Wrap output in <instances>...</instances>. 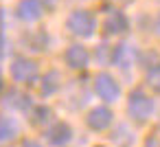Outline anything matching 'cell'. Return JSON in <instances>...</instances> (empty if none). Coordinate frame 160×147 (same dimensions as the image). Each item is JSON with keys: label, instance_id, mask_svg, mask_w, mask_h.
Masks as SVG:
<instances>
[{"label": "cell", "instance_id": "1", "mask_svg": "<svg viewBox=\"0 0 160 147\" xmlns=\"http://www.w3.org/2000/svg\"><path fill=\"white\" fill-rule=\"evenodd\" d=\"M99 20L97 13L90 9H72L66 18V31L79 40H90L97 33Z\"/></svg>", "mask_w": 160, "mask_h": 147}, {"label": "cell", "instance_id": "2", "mask_svg": "<svg viewBox=\"0 0 160 147\" xmlns=\"http://www.w3.org/2000/svg\"><path fill=\"white\" fill-rule=\"evenodd\" d=\"M153 110H156V103H153V99L145 90L136 88V90L129 92V97H127V114H129L132 121L145 123V121L151 119Z\"/></svg>", "mask_w": 160, "mask_h": 147}, {"label": "cell", "instance_id": "3", "mask_svg": "<svg viewBox=\"0 0 160 147\" xmlns=\"http://www.w3.org/2000/svg\"><path fill=\"white\" fill-rule=\"evenodd\" d=\"M9 73H11V79L16 84H33L40 79V64L27 55H20L11 62Z\"/></svg>", "mask_w": 160, "mask_h": 147}, {"label": "cell", "instance_id": "4", "mask_svg": "<svg viewBox=\"0 0 160 147\" xmlns=\"http://www.w3.org/2000/svg\"><path fill=\"white\" fill-rule=\"evenodd\" d=\"M92 90H94V94H97L101 101H105V103H116V101L121 99V86H118V81H116L110 73H99V75L94 77Z\"/></svg>", "mask_w": 160, "mask_h": 147}, {"label": "cell", "instance_id": "5", "mask_svg": "<svg viewBox=\"0 0 160 147\" xmlns=\"http://www.w3.org/2000/svg\"><path fill=\"white\" fill-rule=\"evenodd\" d=\"M44 138L51 147H66L72 138H75V129L66 123V121H53L46 132H44Z\"/></svg>", "mask_w": 160, "mask_h": 147}, {"label": "cell", "instance_id": "6", "mask_svg": "<svg viewBox=\"0 0 160 147\" xmlns=\"http://www.w3.org/2000/svg\"><path fill=\"white\" fill-rule=\"evenodd\" d=\"M112 123H114V112L108 105L90 108L86 114V125L94 132H105L108 127H112Z\"/></svg>", "mask_w": 160, "mask_h": 147}, {"label": "cell", "instance_id": "7", "mask_svg": "<svg viewBox=\"0 0 160 147\" xmlns=\"http://www.w3.org/2000/svg\"><path fill=\"white\" fill-rule=\"evenodd\" d=\"M136 59H138V51L129 42H118L112 48V64L121 70H129L136 64Z\"/></svg>", "mask_w": 160, "mask_h": 147}, {"label": "cell", "instance_id": "8", "mask_svg": "<svg viewBox=\"0 0 160 147\" xmlns=\"http://www.w3.org/2000/svg\"><path fill=\"white\" fill-rule=\"evenodd\" d=\"M129 31V18L121 9H110L103 20V33L105 35H123Z\"/></svg>", "mask_w": 160, "mask_h": 147}, {"label": "cell", "instance_id": "9", "mask_svg": "<svg viewBox=\"0 0 160 147\" xmlns=\"http://www.w3.org/2000/svg\"><path fill=\"white\" fill-rule=\"evenodd\" d=\"M44 11H46V7H44V3L42 0H20V3L16 5V16H18V20H22V22H38L42 16H44Z\"/></svg>", "mask_w": 160, "mask_h": 147}, {"label": "cell", "instance_id": "10", "mask_svg": "<svg viewBox=\"0 0 160 147\" xmlns=\"http://www.w3.org/2000/svg\"><path fill=\"white\" fill-rule=\"evenodd\" d=\"M64 62L72 70H83L90 64V53H88V48L83 44H70L64 51Z\"/></svg>", "mask_w": 160, "mask_h": 147}, {"label": "cell", "instance_id": "11", "mask_svg": "<svg viewBox=\"0 0 160 147\" xmlns=\"http://www.w3.org/2000/svg\"><path fill=\"white\" fill-rule=\"evenodd\" d=\"M2 105L9 108V110H13V112H27V110L33 108V101H31V97L24 90L11 88V90H7L2 94Z\"/></svg>", "mask_w": 160, "mask_h": 147}, {"label": "cell", "instance_id": "12", "mask_svg": "<svg viewBox=\"0 0 160 147\" xmlns=\"http://www.w3.org/2000/svg\"><path fill=\"white\" fill-rule=\"evenodd\" d=\"M59 81H62V77H59V73L57 70H48V73H44L42 77H40V94L42 97H53L55 92H59Z\"/></svg>", "mask_w": 160, "mask_h": 147}, {"label": "cell", "instance_id": "13", "mask_svg": "<svg viewBox=\"0 0 160 147\" xmlns=\"http://www.w3.org/2000/svg\"><path fill=\"white\" fill-rule=\"evenodd\" d=\"M20 134V125L13 116L0 114V143H9L13 138H18Z\"/></svg>", "mask_w": 160, "mask_h": 147}, {"label": "cell", "instance_id": "14", "mask_svg": "<svg viewBox=\"0 0 160 147\" xmlns=\"http://www.w3.org/2000/svg\"><path fill=\"white\" fill-rule=\"evenodd\" d=\"M24 44L29 51H35V53H44L48 48V33L46 31H31L27 38H24Z\"/></svg>", "mask_w": 160, "mask_h": 147}, {"label": "cell", "instance_id": "15", "mask_svg": "<svg viewBox=\"0 0 160 147\" xmlns=\"http://www.w3.org/2000/svg\"><path fill=\"white\" fill-rule=\"evenodd\" d=\"M31 110H33L31 112V123L35 127H46V125H51L55 121V114H53V110L48 105H35Z\"/></svg>", "mask_w": 160, "mask_h": 147}, {"label": "cell", "instance_id": "16", "mask_svg": "<svg viewBox=\"0 0 160 147\" xmlns=\"http://www.w3.org/2000/svg\"><path fill=\"white\" fill-rule=\"evenodd\" d=\"M145 77H147V84H149V88H153L156 92H160V62H156V64L147 66V73H145Z\"/></svg>", "mask_w": 160, "mask_h": 147}, {"label": "cell", "instance_id": "17", "mask_svg": "<svg viewBox=\"0 0 160 147\" xmlns=\"http://www.w3.org/2000/svg\"><path fill=\"white\" fill-rule=\"evenodd\" d=\"M97 53H99V59H101V64H105V62H112V46H110V44L101 42V44L97 46Z\"/></svg>", "mask_w": 160, "mask_h": 147}, {"label": "cell", "instance_id": "18", "mask_svg": "<svg viewBox=\"0 0 160 147\" xmlns=\"http://www.w3.org/2000/svg\"><path fill=\"white\" fill-rule=\"evenodd\" d=\"M142 147H160V136H158V134H151V136L145 140Z\"/></svg>", "mask_w": 160, "mask_h": 147}, {"label": "cell", "instance_id": "19", "mask_svg": "<svg viewBox=\"0 0 160 147\" xmlns=\"http://www.w3.org/2000/svg\"><path fill=\"white\" fill-rule=\"evenodd\" d=\"M5 55H7V38L0 33V62L5 59Z\"/></svg>", "mask_w": 160, "mask_h": 147}, {"label": "cell", "instance_id": "20", "mask_svg": "<svg viewBox=\"0 0 160 147\" xmlns=\"http://www.w3.org/2000/svg\"><path fill=\"white\" fill-rule=\"evenodd\" d=\"M20 147H42L38 140H33V138H24L22 143H20Z\"/></svg>", "mask_w": 160, "mask_h": 147}, {"label": "cell", "instance_id": "21", "mask_svg": "<svg viewBox=\"0 0 160 147\" xmlns=\"http://www.w3.org/2000/svg\"><path fill=\"white\" fill-rule=\"evenodd\" d=\"M153 33L160 38V11H158V16H156V20H153Z\"/></svg>", "mask_w": 160, "mask_h": 147}, {"label": "cell", "instance_id": "22", "mask_svg": "<svg viewBox=\"0 0 160 147\" xmlns=\"http://www.w3.org/2000/svg\"><path fill=\"white\" fill-rule=\"evenodd\" d=\"M114 3H118V5H132L134 0H114Z\"/></svg>", "mask_w": 160, "mask_h": 147}, {"label": "cell", "instance_id": "23", "mask_svg": "<svg viewBox=\"0 0 160 147\" xmlns=\"http://www.w3.org/2000/svg\"><path fill=\"white\" fill-rule=\"evenodd\" d=\"M5 90V79H2V75H0V92Z\"/></svg>", "mask_w": 160, "mask_h": 147}]
</instances>
